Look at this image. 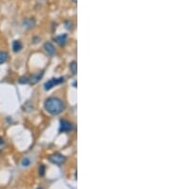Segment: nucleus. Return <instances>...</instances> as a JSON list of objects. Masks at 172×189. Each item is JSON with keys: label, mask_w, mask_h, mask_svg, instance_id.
I'll return each mask as SVG.
<instances>
[{"label": "nucleus", "mask_w": 172, "mask_h": 189, "mask_svg": "<svg viewBox=\"0 0 172 189\" xmlns=\"http://www.w3.org/2000/svg\"><path fill=\"white\" fill-rule=\"evenodd\" d=\"M44 107L46 109V111L53 116L59 115L60 113L63 112V110L65 108L64 102L60 98L54 97L47 98L44 102Z\"/></svg>", "instance_id": "obj_1"}, {"label": "nucleus", "mask_w": 172, "mask_h": 189, "mask_svg": "<svg viewBox=\"0 0 172 189\" xmlns=\"http://www.w3.org/2000/svg\"><path fill=\"white\" fill-rule=\"evenodd\" d=\"M49 161H51L54 164H57V165H61L63 164L66 161V158L65 156H63L62 154L59 153H56V154H53L48 158Z\"/></svg>", "instance_id": "obj_2"}, {"label": "nucleus", "mask_w": 172, "mask_h": 189, "mask_svg": "<svg viewBox=\"0 0 172 189\" xmlns=\"http://www.w3.org/2000/svg\"><path fill=\"white\" fill-rule=\"evenodd\" d=\"M74 129V125L72 122H70L65 120H61L59 122V132L60 133H68L71 132Z\"/></svg>", "instance_id": "obj_3"}, {"label": "nucleus", "mask_w": 172, "mask_h": 189, "mask_svg": "<svg viewBox=\"0 0 172 189\" xmlns=\"http://www.w3.org/2000/svg\"><path fill=\"white\" fill-rule=\"evenodd\" d=\"M64 81V78L63 77H58V78H51L50 80H48L47 82H45L44 84V89L46 91L51 90L53 87H54L56 85H58L60 83H62Z\"/></svg>", "instance_id": "obj_4"}, {"label": "nucleus", "mask_w": 172, "mask_h": 189, "mask_svg": "<svg viewBox=\"0 0 172 189\" xmlns=\"http://www.w3.org/2000/svg\"><path fill=\"white\" fill-rule=\"evenodd\" d=\"M44 50L49 56H54V54H56V48L51 42H46L44 44Z\"/></svg>", "instance_id": "obj_5"}, {"label": "nucleus", "mask_w": 172, "mask_h": 189, "mask_svg": "<svg viewBox=\"0 0 172 189\" xmlns=\"http://www.w3.org/2000/svg\"><path fill=\"white\" fill-rule=\"evenodd\" d=\"M67 35L66 34H63V35H57L56 37H54V40H56V42L60 45V46H63L66 44L67 42Z\"/></svg>", "instance_id": "obj_6"}, {"label": "nucleus", "mask_w": 172, "mask_h": 189, "mask_svg": "<svg viewBox=\"0 0 172 189\" xmlns=\"http://www.w3.org/2000/svg\"><path fill=\"white\" fill-rule=\"evenodd\" d=\"M23 25L27 29H32L36 25V20L34 18H26L23 21Z\"/></svg>", "instance_id": "obj_7"}, {"label": "nucleus", "mask_w": 172, "mask_h": 189, "mask_svg": "<svg viewBox=\"0 0 172 189\" xmlns=\"http://www.w3.org/2000/svg\"><path fill=\"white\" fill-rule=\"evenodd\" d=\"M43 72H40L39 74H37V75H34L32 77L30 78V82L32 83V84H36V83H37L38 81L40 80V78L43 76Z\"/></svg>", "instance_id": "obj_8"}, {"label": "nucleus", "mask_w": 172, "mask_h": 189, "mask_svg": "<svg viewBox=\"0 0 172 189\" xmlns=\"http://www.w3.org/2000/svg\"><path fill=\"white\" fill-rule=\"evenodd\" d=\"M22 49V43L19 40H15L13 43V51L14 53H18Z\"/></svg>", "instance_id": "obj_9"}, {"label": "nucleus", "mask_w": 172, "mask_h": 189, "mask_svg": "<svg viewBox=\"0 0 172 189\" xmlns=\"http://www.w3.org/2000/svg\"><path fill=\"white\" fill-rule=\"evenodd\" d=\"M8 60V54L4 51H0V65L4 64Z\"/></svg>", "instance_id": "obj_10"}, {"label": "nucleus", "mask_w": 172, "mask_h": 189, "mask_svg": "<svg viewBox=\"0 0 172 189\" xmlns=\"http://www.w3.org/2000/svg\"><path fill=\"white\" fill-rule=\"evenodd\" d=\"M69 67H70V70H71V72H72L73 74H77V62H76V61H73V62L70 63Z\"/></svg>", "instance_id": "obj_11"}, {"label": "nucleus", "mask_w": 172, "mask_h": 189, "mask_svg": "<svg viewBox=\"0 0 172 189\" xmlns=\"http://www.w3.org/2000/svg\"><path fill=\"white\" fill-rule=\"evenodd\" d=\"M18 82L20 84H27L28 82H30V77H28L27 76H23L18 80Z\"/></svg>", "instance_id": "obj_12"}, {"label": "nucleus", "mask_w": 172, "mask_h": 189, "mask_svg": "<svg viewBox=\"0 0 172 189\" xmlns=\"http://www.w3.org/2000/svg\"><path fill=\"white\" fill-rule=\"evenodd\" d=\"M45 171H46V168H45V165L44 164H41L39 168H38V174H39V176H44L45 175Z\"/></svg>", "instance_id": "obj_13"}, {"label": "nucleus", "mask_w": 172, "mask_h": 189, "mask_svg": "<svg viewBox=\"0 0 172 189\" xmlns=\"http://www.w3.org/2000/svg\"><path fill=\"white\" fill-rule=\"evenodd\" d=\"M21 163H22V165H23V166L27 167V166H29V165L31 164V161H30V159H29V158H24V159L22 160Z\"/></svg>", "instance_id": "obj_14"}, {"label": "nucleus", "mask_w": 172, "mask_h": 189, "mask_svg": "<svg viewBox=\"0 0 172 189\" xmlns=\"http://www.w3.org/2000/svg\"><path fill=\"white\" fill-rule=\"evenodd\" d=\"M65 25H66V28H67V29H71L73 23H72L71 21H66V22H65Z\"/></svg>", "instance_id": "obj_15"}, {"label": "nucleus", "mask_w": 172, "mask_h": 189, "mask_svg": "<svg viewBox=\"0 0 172 189\" xmlns=\"http://www.w3.org/2000/svg\"><path fill=\"white\" fill-rule=\"evenodd\" d=\"M4 143H5V141H4L3 138H1V137H0V146H2V145H3Z\"/></svg>", "instance_id": "obj_16"}, {"label": "nucleus", "mask_w": 172, "mask_h": 189, "mask_svg": "<svg viewBox=\"0 0 172 189\" xmlns=\"http://www.w3.org/2000/svg\"><path fill=\"white\" fill-rule=\"evenodd\" d=\"M73 85H74V87H77V82H74Z\"/></svg>", "instance_id": "obj_17"}, {"label": "nucleus", "mask_w": 172, "mask_h": 189, "mask_svg": "<svg viewBox=\"0 0 172 189\" xmlns=\"http://www.w3.org/2000/svg\"><path fill=\"white\" fill-rule=\"evenodd\" d=\"M72 1H73L74 3H77V0H72Z\"/></svg>", "instance_id": "obj_18"}, {"label": "nucleus", "mask_w": 172, "mask_h": 189, "mask_svg": "<svg viewBox=\"0 0 172 189\" xmlns=\"http://www.w3.org/2000/svg\"><path fill=\"white\" fill-rule=\"evenodd\" d=\"M0 152H1V148H0Z\"/></svg>", "instance_id": "obj_19"}, {"label": "nucleus", "mask_w": 172, "mask_h": 189, "mask_svg": "<svg viewBox=\"0 0 172 189\" xmlns=\"http://www.w3.org/2000/svg\"><path fill=\"white\" fill-rule=\"evenodd\" d=\"M37 189H42V188H37Z\"/></svg>", "instance_id": "obj_20"}]
</instances>
